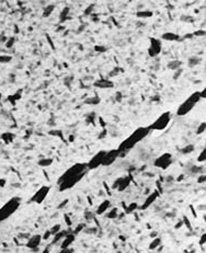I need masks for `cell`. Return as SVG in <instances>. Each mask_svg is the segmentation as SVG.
Wrapping results in <instances>:
<instances>
[{"instance_id":"23","label":"cell","mask_w":206,"mask_h":253,"mask_svg":"<svg viewBox=\"0 0 206 253\" xmlns=\"http://www.w3.org/2000/svg\"><path fill=\"white\" fill-rule=\"evenodd\" d=\"M160 245H161V238L156 236L152 239V241L150 242V245H149V250H157Z\"/></svg>"},{"instance_id":"47","label":"cell","mask_w":206,"mask_h":253,"mask_svg":"<svg viewBox=\"0 0 206 253\" xmlns=\"http://www.w3.org/2000/svg\"><path fill=\"white\" fill-rule=\"evenodd\" d=\"M68 202H69L68 199H64V201H63V203H61V204H59V205H58V207H57V208H58V209H60V208H63V207H65L67 204H68Z\"/></svg>"},{"instance_id":"51","label":"cell","mask_w":206,"mask_h":253,"mask_svg":"<svg viewBox=\"0 0 206 253\" xmlns=\"http://www.w3.org/2000/svg\"><path fill=\"white\" fill-rule=\"evenodd\" d=\"M183 224H184L183 220H181V222H179L177 225H175V229H179L180 227H182V226H183Z\"/></svg>"},{"instance_id":"41","label":"cell","mask_w":206,"mask_h":253,"mask_svg":"<svg viewBox=\"0 0 206 253\" xmlns=\"http://www.w3.org/2000/svg\"><path fill=\"white\" fill-rule=\"evenodd\" d=\"M85 228H86V224H79L77 227H76V229L72 231V233H75V235H78V233L81 232V231H82Z\"/></svg>"},{"instance_id":"49","label":"cell","mask_w":206,"mask_h":253,"mask_svg":"<svg viewBox=\"0 0 206 253\" xmlns=\"http://www.w3.org/2000/svg\"><path fill=\"white\" fill-rule=\"evenodd\" d=\"M65 222H67V225H68L69 227L71 226V222H70V219H69V217L67 215H65Z\"/></svg>"},{"instance_id":"11","label":"cell","mask_w":206,"mask_h":253,"mask_svg":"<svg viewBox=\"0 0 206 253\" xmlns=\"http://www.w3.org/2000/svg\"><path fill=\"white\" fill-rule=\"evenodd\" d=\"M120 158V151L118 149H111V150H106L105 156L103 158L102 164L103 167H109L111 164H113L116 161V159Z\"/></svg>"},{"instance_id":"57","label":"cell","mask_w":206,"mask_h":253,"mask_svg":"<svg viewBox=\"0 0 206 253\" xmlns=\"http://www.w3.org/2000/svg\"><path fill=\"white\" fill-rule=\"evenodd\" d=\"M69 139H70V141H74V136H70V138H69Z\"/></svg>"},{"instance_id":"17","label":"cell","mask_w":206,"mask_h":253,"mask_svg":"<svg viewBox=\"0 0 206 253\" xmlns=\"http://www.w3.org/2000/svg\"><path fill=\"white\" fill-rule=\"evenodd\" d=\"M161 40L168 41V42H178L181 40V36L174 32H164L161 35Z\"/></svg>"},{"instance_id":"20","label":"cell","mask_w":206,"mask_h":253,"mask_svg":"<svg viewBox=\"0 0 206 253\" xmlns=\"http://www.w3.org/2000/svg\"><path fill=\"white\" fill-rule=\"evenodd\" d=\"M21 97H22V90H19L18 92H15V94L9 95V97H8V101L12 104V105H15L17 101L20 100Z\"/></svg>"},{"instance_id":"27","label":"cell","mask_w":206,"mask_h":253,"mask_svg":"<svg viewBox=\"0 0 206 253\" xmlns=\"http://www.w3.org/2000/svg\"><path fill=\"white\" fill-rule=\"evenodd\" d=\"M101 102V99L99 97H89L85 100V103L88 105H98Z\"/></svg>"},{"instance_id":"24","label":"cell","mask_w":206,"mask_h":253,"mask_svg":"<svg viewBox=\"0 0 206 253\" xmlns=\"http://www.w3.org/2000/svg\"><path fill=\"white\" fill-rule=\"evenodd\" d=\"M1 139H2L6 144H10V143H12L13 141V139H15V134L11 132H6L3 133L2 135H1Z\"/></svg>"},{"instance_id":"37","label":"cell","mask_w":206,"mask_h":253,"mask_svg":"<svg viewBox=\"0 0 206 253\" xmlns=\"http://www.w3.org/2000/svg\"><path fill=\"white\" fill-rule=\"evenodd\" d=\"M205 127H206L205 122H202V123H201L200 125L198 126V128H196V134H198V135L203 134V133L205 132Z\"/></svg>"},{"instance_id":"50","label":"cell","mask_w":206,"mask_h":253,"mask_svg":"<svg viewBox=\"0 0 206 253\" xmlns=\"http://www.w3.org/2000/svg\"><path fill=\"white\" fill-rule=\"evenodd\" d=\"M83 231H86V232H88V233H95V232H97V228H95V229H91V230L83 229Z\"/></svg>"},{"instance_id":"12","label":"cell","mask_w":206,"mask_h":253,"mask_svg":"<svg viewBox=\"0 0 206 253\" xmlns=\"http://www.w3.org/2000/svg\"><path fill=\"white\" fill-rule=\"evenodd\" d=\"M41 242H42V236L41 235H33L28 238V242H26V248L31 249L32 251H38V247H40Z\"/></svg>"},{"instance_id":"52","label":"cell","mask_w":206,"mask_h":253,"mask_svg":"<svg viewBox=\"0 0 206 253\" xmlns=\"http://www.w3.org/2000/svg\"><path fill=\"white\" fill-rule=\"evenodd\" d=\"M6 40H7V38L5 35H0V43H5Z\"/></svg>"},{"instance_id":"18","label":"cell","mask_w":206,"mask_h":253,"mask_svg":"<svg viewBox=\"0 0 206 253\" xmlns=\"http://www.w3.org/2000/svg\"><path fill=\"white\" fill-rule=\"evenodd\" d=\"M68 232H70V230H63V229H60L57 233H55L54 236H53V239H51V245H57L58 242H60L64 238H65V236H66Z\"/></svg>"},{"instance_id":"21","label":"cell","mask_w":206,"mask_h":253,"mask_svg":"<svg viewBox=\"0 0 206 253\" xmlns=\"http://www.w3.org/2000/svg\"><path fill=\"white\" fill-rule=\"evenodd\" d=\"M181 65H182V63L180 61L174 59V61H170L169 63L167 64V68L169 69V70H172V71H175L177 69L180 68Z\"/></svg>"},{"instance_id":"38","label":"cell","mask_w":206,"mask_h":253,"mask_svg":"<svg viewBox=\"0 0 206 253\" xmlns=\"http://www.w3.org/2000/svg\"><path fill=\"white\" fill-rule=\"evenodd\" d=\"M60 229H61V226H60V224L54 225V226H53V227L49 229V230H51V236H54L55 233H57Z\"/></svg>"},{"instance_id":"29","label":"cell","mask_w":206,"mask_h":253,"mask_svg":"<svg viewBox=\"0 0 206 253\" xmlns=\"http://www.w3.org/2000/svg\"><path fill=\"white\" fill-rule=\"evenodd\" d=\"M201 58H198V57H196V56H193V57H190L189 58V63H188V66L189 67H191V68H193V67H195V66H198V65H200V63H201Z\"/></svg>"},{"instance_id":"14","label":"cell","mask_w":206,"mask_h":253,"mask_svg":"<svg viewBox=\"0 0 206 253\" xmlns=\"http://www.w3.org/2000/svg\"><path fill=\"white\" fill-rule=\"evenodd\" d=\"M93 86L95 88H99V89H111V88L114 87V82L109 80V79L101 78V79H98V80H95L93 82Z\"/></svg>"},{"instance_id":"3","label":"cell","mask_w":206,"mask_h":253,"mask_svg":"<svg viewBox=\"0 0 206 253\" xmlns=\"http://www.w3.org/2000/svg\"><path fill=\"white\" fill-rule=\"evenodd\" d=\"M21 199L20 197H12L10 201H8L6 204L0 208V222L8 219L12 214H15L17 209L20 207Z\"/></svg>"},{"instance_id":"53","label":"cell","mask_w":206,"mask_h":253,"mask_svg":"<svg viewBox=\"0 0 206 253\" xmlns=\"http://www.w3.org/2000/svg\"><path fill=\"white\" fill-rule=\"evenodd\" d=\"M105 135H106V130H103V133H101L100 136H99V138H104V137H105Z\"/></svg>"},{"instance_id":"22","label":"cell","mask_w":206,"mask_h":253,"mask_svg":"<svg viewBox=\"0 0 206 253\" xmlns=\"http://www.w3.org/2000/svg\"><path fill=\"white\" fill-rule=\"evenodd\" d=\"M152 15H154V12L150 10H140V11L136 12V17L139 19H148V18H151Z\"/></svg>"},{"instance_id":"8","label":"cell","mask_w":206,"mask_h":253,"mask_svg":"<svg viewBox=\"0 0 206 253\" xmlns=\"http://www.w3.org/2000/svg\"><path fill=\"white\" fill-rule=\"evenodd\" d=\"M49 191H51V186H47V185H43L41 186L38 190L35 192V194L32 196L31 199H29L30 203H35V204H42L45 199L48 195Z\"/></svg>"},{"instance_id":"42","label":"cell","mask_w":206,"mask_h":253,"mask_svg":"<svg viewBox=\"0 0 206 253\" xmlns=\"http://www.w3.org/2000/svg\"><path fill=\"white\" fill-rule=\"evenodd\" d=\"M205 180H206V176L204 174V173H202V174H200L198 178V184H204L205 183Z\"/></svg>"},{"instance_id":"19","label":"cell","mask_w":206,"mask_h":253,"mask_svg":"<svg viewBox=\"0 0 206 253\" xmlns=\"http://www.w3.org/2000/svg\"><path fill=\"white\" fill-rule=\"evenodd\" d=\"M110 206H111V202H110L109 199H104V201L98 206L97 210H95V214H97V215H102V214L106 213V210L109 209Z\"/></svg>"},{"instance_id":"16","label":"cell","mask_w":206,"mask_h":253,"mask_svg":"<svg viewBox=\"0 0 206 253\" xmlns=\"http://www.w3.org/2000/svg\"><path fill=\"white\" fill-rule=\"evenodd\" d=\"M131 182H132V176H122V178H121V182H120V184H118V186L116 190H118V192H124L126 189H128Z\"/></svg>"},{"instance_id":"5","label":"cell","mask_w":206,"mask_h":253,"mask_svg":"<svg viewBox=\"0 0 206 253\" xmlns=\"http://www.w3.org/2000/svg\"><path fill=\"white\" fill-rule=\"evenodd\" d=\"M86 173L87 172L79 173V174H76V176H70V178L65 179L63 181L58 182L57 184H58V190H59V192H65V191H68L70 189H72L76 184H78L82 180L83 176H86Z\"/></svg>"},{"instance_id":"48","label":"cell","mask_w":206,"mask_h":253,"mask_svg":"<svg viewBox=\"0 0 206 253\" xmlns=\"http://www.w3.org/2000/svg\"><path fill=\"white\" fill-rule=\"evenodd\" d=\"M183 222H185V224H186V226L189 227V229H191V224H190V222H189V220H188V218H186L185 216H184V217H183Z\"/></svg>"},{"instance_id":"34","label":"cell","mask_w":206,"mask_h":253,"mask_svg":"<svg viewBox=\"0 0 206 253\" xmlns=\"http://www.w3.org/2000/svg\"><path fill=\"white\" fill-rule=\"evenodd\" d=\"M93 49H95V52H97V53H106L108 52V47L102 45V44H97V45H95L93 46Z\"/></svg>"},{"instance_id":"46","label":"cell","mask_w":206,"mask_h":253,"mask_svg":"<svg viewBox=\"0 0 206 253\" xmlns=\"http://www.w3.org/2000/svg\"><path fill=\"white\" fill-rule=\"evenodd\" d=\"M205 241H206V235L205 233H203V235L201 236V239H200V245H205Z\"/></svg>"},{"instance_id":"32","label":"cell","mask_w":206,"mask_h":253,"mask_svg":"<svg viewBox=\"0 0 206 253\" xmlns=\"http://www.w3.org/2000/svg\"><path fill=\"white\" fill-rule=\"evenodd\" d=\"M68 15H69V8L68 7H65V8L63 9V11L60 12V19H59V22H65V21L68 19Z\"/></svg>"},{"instance_id":"44","label":"cell","mask_w":206,"mask_h":253,"mask_svg":"<svg viewBox=\"0 0 206 253\" xmlns=\"http://www.w3.org/2000/svg\"><path fill=\"white\" fill-rule=\"evenodd\" d=\"M194 36H204L205 35V31L204 30H198V31H195L194 33H192Z\"/></svg>"},{"instance_id":"4","label":"cell","mask_w":206,"mask_h":253,"mask_svg":"<svg viewBox=\"0 0 206 253\" xmlns=\"http://www.w3.org/2000/svg\"><path fill=\"white\" fill-rule=\"evenodd\" d=\"M170 121H171V113L170 112H163L162 114L157 117V120H154L150 125L148 126L150 132H160V130H166L168 125H169Z\"/></svg>"},{"instance_id":"33","label":"cell","mask_w":206,"mask_h":253,"mask_svg":"<svg viewBox=\"0 0 206 253\" xmlns=\"http://www.w3.org/2000/svg\"><path fill=\"white\" fill-rule=\"evenodd\" d=\"M15 36H10V38H7L6 42H5V45H6V48H12L15 46Z\"/></svg>"},{"instance_id":"31","label":"cell","mask_w":206,"mask_h":253,"mask_svg":"<svg viewBox=\"0 0 206 253\" xmlns=\"http://www.w3.org/2000/svg\"><path fill=\"white\" fill-rule=\"evenodd\" d=\"M194 149H195L194 145L190 144V145H186V146H184L183 148H181L180 151H181V153H183V155H188V153H193V151H194Z\"/></svg>"},{"instance_id":"6","label":"cell","mask_w":206,"mask_h":253,"mask_svg":"<svg viewBox=\"0 0 206 253\" xmlns=\"http://www.w3.org/2000/svg\"><path fill=\"white\" fill-rule=\"evenodd\" d=\"M89 170L88 168H87V163H83V162H78V163L74 164V166H71V167L69 168V169H67L65 172L60 176V178L58 179V182L63 181V180H65V179H68L70 178V176H76V174H79V173H82V172H88Z\"/></svg>"},{"instance_id":"30","label":"cell","mask_w":206,"mask_h":253,"mask_svg":"<svg viewBox=\"0 0 206 253\" xmlns=\"http://www.w3.org/2000/svg\"><path fill=\"white\" fill-rule=\"evenodd\" d=\"M138 205L136 202H132L131 204H128V206L125 207V214H132L134 213L135 210H137Z\"/></svg>"},{"instance_id":"59","label":"cell","mask_w":206,"mask_h":253,"mask_svg":"<svg viewBox=\"0 0 206 253\" xmlns=\"http://www.w3.org/2000/svg\"><path fill=\"white\" fill-rule=\"evenodd\" d=\"M0 145H1V141H0Z\"/></svg>"},{"instance_id":"1","label":"cell","mask_w":206,"mask_h":253,"mask_svg":"<svg viewBox=\"0 0 206 253\" xmlns=\"http://www.w3.org/2000/svg\"><path fill=\"white\" fill-rule=\"evenodd\" d=\"M149 130L148 126L146 127H138L137 130H135L134 132L126 138L125 140L122 141V144L118 146V150L120 151V157L121 156H124L125 153H127L128 151L134 148L138 143L143 140L144 138H146L149 135Z\"/></svg>"},{"instance_id":"15","label":"cell","mask_w":206,"mask_h":253,"mask_svg":"<svg viewBox=\"0 0 206 253\" xmlns=\"http://www.w3.org/2000/svg\"><path fill=\"white\" fill-rule=\"evenodd\" d=\"M75 240H76V235H75V233H72L71 231L67 233L66 236H65V238H64L63 240L60 241V242H61V245H60L61 250H63V249H66V248L70 247V245H71L72 243L75 242Z\"/></svg>"},{"instance_id":"7","label":"cell","mask_w":206,"mask_h":253,"mask_svg":"<svg viewBox=\"0 0 206 253\" xmlns=\"http://www.w3.org/2000/svg\"><path fill=\"white\" fill-rule=\"evenodd\" d=\"M173 162V159H172V155L169 153H164L162 155H160L159 157L154 159V166L158 169L161 170H167L170 167Z\"/></svg>"},{"instance_id":"25","label":"cell","mask_w":206,"mask_h":253,"mask_svg":"<svg viewBox=\"0 0 206 253\" xmlns=\"http://www.w3.org/2000/svg\"><path fill=\"white\" fill-rule=\"evenodd\" d=\"M106 218L108 219H115L118 217V207H113L111 208V210H106Z\"/></svg>"},{"instance_id":"36","label":"cell","mask_w":206,"mask_h":253,"mask_svg":"<svg viewBox=\"0 0 206 253\" xmlns=\"http://www.w3.org/2000/svg\"><path fill=\"white\" fill-rule=\"evenodd\" d=\"M191 172L195 173V174H201V173H204V168L203 167H198V166H192Z\"/></svg>"},{"instance_id":"35","label":"cell","mask_w":206,"mask_h":253,"mask_svg":"<svg viewBox=\"0 0 206 253\" xmlns=\"http://www.w3.org/2000/svg\"><path fill=\"white\" fill-rule=\"evenodd\" d=\"M12 61L11 55H0V64H8Z\"/></svg>"},{"instance_id":"13","label":"cell","mask_w":206,"mask_h":253,"mask_svg":"<svg viewBox=\"0 0 206 253\" xmlns=\"http://www.w3.org/2000/svg\"><path fill=\"white\" fill-rule=\"evenodd\" d=\"M159 194H160V193H159V191L158 190H154V192H151L150 194H148V196L146 197V199L144 201L143 205H141L140 207H138V208H140L141 210L147 209V208L151 206L154 202H156V199L159 197Z\"/></svg>"},{"instance_id":"58","label":"cell","mask_w":206,"mask_h":253,"mask_svg":"<svg viewBox=\"0 0 206 253\" xmlns=\"http://www.w3.org/2000/svg\"><path fill=\"white\" fill-rule=\"evenodd\" d=\"M1 99H2V94H1V92H0V101H1Z\"/></svg>"},{"instance_id":"26","label":"cell","mask_w":206,"mask_h":253,"mask_svg":"<svg viewBox=\"0 0 206 253\" xmlns=\"http://www.w3.org/2000/svg\"><path fill=\"white\" fill-rule=\"evenodd\" d=\"M55 10V6L54 5H47L46 7H44L43 9V13H42V15H43L44 18H48L49 15L54 12Z\"/></svg>"},{"instance_id":"39","label":"cell","mask_w":206,"mask_h":253,"mask_svg":"<svg viewBox=\"0 0 206 253\" xmlns=\"http://www.w3.org/2000/svg\"><path fill=\"white\" fill-rule=\"evenodd\" d=\"M205 153H206V149H205V148H203V149H202V151H201V153L198 156V162H205V160H206Z\"/></svg>"},{"instance_id":"55","label":"cell","mask_w":206,"mask_h":253,"mask_svg":"<svg viewBox=\"0 0 206 253\" xmlns=\"http://www.w3.org/2000/svg\"><path fill=\"white\" fill-rule=\"evenodd\" d=\"M6 183V180H0V186H3Z\"/></svg>"},{"instance_id":"9","label":"cell","mask_w":206,"mask_h":253,"mask_svg":"<svg viewBox=\"0 0 206 253\" xmlns=\"http://www.w3.org/2000/svg\"><path fill=\"white\" fill-rule=\"evenodd\" d=\"M149 47H148V55L150 57H157L162 51V43L161 40L157 38H149Z\"/></svg>"},{"instance_id":"43","label":"cell","mask_w":206,"mask_h":253,"mask_svg":"<svg viewBox=\"0 0 206 253\" xmlns=\"http://www.w3.org/2000/svg\"><path fill=\"white\" fill-rule=\"evenodd\" d=\"M51 230H46L45 232H44V235L42 236V240H48L49 239V237H51Z\"/></svg>"},{"instance_id":"10","label":"cell","mask_w":206,"mask_h":253,"mask_svg":"<svg viewBox=\"0 0 206 253\" xmlns=\"http://www.w3.org/2000/svg\"><path fill=\"white\" fill-rule=\"evenodd\" d=\"M105 153H106V150H100V151H98V153H95L88 162H87V168H88L89 171H90V170L98 169L99 167H101L103 158H104V156H105Z\"/></svg>"},{"instance_id":"40","label":"cell","mask_w":206,"mask_h":253,"mask_svg":"<svg viewBox=\"0 0 206 253\" xmlns=\"http://www.w3.org/2000/svg\"><path fill=\"white\" fill-rule=\"evenodd\" d=\"M93 10H95V5H90V6L87 7V9L85 10L83 15H91L93 13Z\"/></svg>"},{"instance_id":"2","label":"cell","mask_w":206,"mask_h":253,"mask_svg":"<svg viewBox=\"0 0 206 253\" xmlns=\"http://www.w3.org/2000/svg\"><path fill=\"white\" fill-rule=\"evenodd\" d=\"M201 91H195L193 93L188 97L182 103L179 105L177 110V115L178 116H184L189 112H191L193 107H195V104L201 101Z\"/></svg>"},{"instance_id":"56","label":"cell","mask_w":206,"mask_h":253,"mask_svg":"<svg viewBox=\"0 0 206 253\" xmlns=\"http://www.w3.org/2000/svg\"><path fill=\"white\" fill-rule=\"evenodd\" d=\"M156 236H157V232H152V233H151V237H152V238H154Z\"/></svg>"},{"instance_id":"54","label":"cell","mask_w":206,"mask_h":253,"mask_svg":"<svg viewBox=\"0 0 206 253\" xmlns=\"http://www.w3.org/2000/svg\"><path fill=\"white\" fill-rule=\"evenodd\" d=\"M205 92H206V89H204L203 91H201V98L202 99H205Z\"/></svg>"},{"instance_id":"45","label":"cell","mask_w":206,"mask_h":253,"mask_svg":"<svg viewBox=\"0 0 206 253\" xmlns=\"http://www.w3.org/2000/svg\"><path fill=\"white\" fill-rule=\"evenodd\" d=\"M85 216H86V218L88 219V220H91V219H93V213H91V212H89V210H87L86 214H85Z\"/></svg>"},{"instance_id":"28","label":"cell","mask_w":206,"mask_h":253,"mask_svg":"<svg viewBox=\"0 0 206 253\" xmlns=\"http://www.w3.org/2000/svg\"><path fill=\"white\" fill-rule=\"evenodd\" d=\"M37 163H38V166L42 168H47L53 163V159L51 158H42L38 160Z\"/></svg>"}]
</instances>
